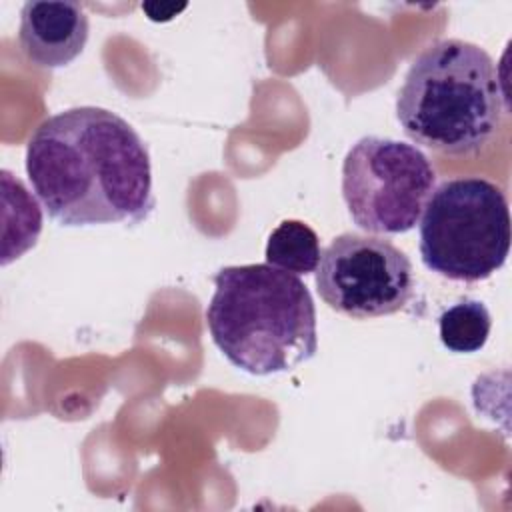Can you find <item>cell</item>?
<instances>
[{
    "label": "cell",
    "instance_id": "6da1fadb",
    "mask_svg": "<svg viewBox=\"0 0 512 512\" xmlns=\"http://www.w3.org/2000/svg\"><path fill=\"white\" fill-rule=\"evenodd\" d=\"M26 174L62 226L138 224L154 208L148 148L106 108L78 106L46 118L28 140Z\"/></svg>",
    "mask_w": 512,
    "mask_h": 512
},
{
    "label": "cell",
    "instance_id": "7a4b0ae2",
    "mask_svg": "<svg viewBox=\"0 0 512 512\" xmlns=\"http://www.w3.org/2000/svg\"><path fill=\"white\" fill-rule=\"evenodd\" d=\"M206 326L226 360L254 376L294 370L318 350L310 290L270 264L220 268Z\"/></svg>",
    "mask_w": 512,
    "mask_h": 512
},
{
    "label": "cell",
    "instance_id": "3957f363",
    "mask_svg": "<svg viewBox=\"0 0 512 512\" xmlns=\"http://www.w3.org/2000/svg\"><path fill=\"white\" fill-rule=\"evenodd\" d=\"M506 106L490 54L458 38L422 50L396 98L404 134L446 156H478L496 140Z\"/></svg>",
    "mask_w": 512,
    "mask_h": 512
},
{
    "label": "cell",
    "instance_id": "277c9868",
    "mask_svg": "<svg viewBox=\"0 0 512 512\" xmlns=\"http://www.w3.org/2000/svg\"><path fill=\"white\" fill-rule=\"evenodd\" d=\"M510 252V210L500 186L480 176L438 184L420 216V258L448 280L480 282Z\"/></svg>",
    "mask_w": 512,
    "mask_h": 512
},
{
    "label": "cell",
    "instance_id": "5b68a950",
    "mask_svg": "<svg viewBox=\"0 0 512 512\" xmlns=\"http://www.w3.org/2000/svg\"><path fill=\"white\" fill-rule=\"evenodd\" d=\"M436 188L428 156L406 142L360 138L342 162V196L354 224L370 234H404Z\"/></svg>",
    "mask_w": 512,
    "mask_h": 512
},
{
    "label": "cell",
    "instance_id": "8992f818",
    "mask_svg": "<svg viewBox=\"0 0 512 512\" xmlns=\"http://www.w3.org/2000/svg\"><path fill=\"white\" fill-rule=\"evenodd\" d=\"M314 280L332 310L356 320L390 316L414 292L408 256L390 240L356 232L336 236L322 250Z\"/></svg>",
    "mask_w": 512,
    "mask_h": 512
},
{
    "label": "cell",
    "instance_id": "52a82bcc",
    "mask_svg": "<svg viewBox=\"0 0 512 512\" xmlns=\"http://www.w3.org/2000/svg\"><path fill=\"white\" fill-rule=\"evenodd\" d=\"M88 16L78 2H26L18 42L30 64L44 70L68 66L88 42Z\"/></svg>",
    "mask_w": 512,
    "mask_h": 512
},
{
    "label": "cell",
    "instance_id": "ba28073f",
    "mask_svg": "<svg viewBox=\"0 0 512 512\" xmlns=\"http://www.w3.org/2000/svg\"><path fill=\"white\" fill-rule=\"evenodd\" d=\"M318 234L302 220H282L266 242V262L290 274L316 272L320 262Z\"/></svg>",
    "mask_w": 512,
    "mask_h": 512
},
{
    "label": "cell",
    "instance_id": "9c48e42d",
    "mask_svg": "<svg viewBox=\"0 0 512 512\" xmlns=\"http://www.w3.org/2000/svg\"><path fill=\"white\" fill-rule=\"evenodd\" d=\"M492 320L488 308L480 300H460L446 308L438 318L442 344L450 352L470 354L484 348L490 336Z\"/></svg>",
    "mask_w": 512,
    "mask_h": 512
},
{
    "label": "cell",
    "instance_id": "30bf717a",
    "mask_svg": "<svg viewBox=\"0 0 512 512\" xmlns=\"http://www.w3.org/2000/svg\"><path fill=\"white\" fill-rule=\"evenodd\" d=\"M144 14L152 22H168L174 16H178L182 10H186V4H174V2H144L142 4Z\"/></svg>",
    "mask_w": 512,
    "mask_h": 512
}]
</instances>
